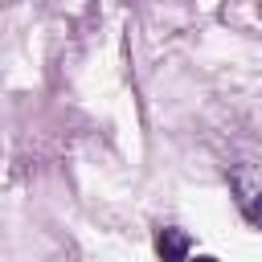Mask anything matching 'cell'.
<instances>
[{
	"mask_svg": "<svg viewBox=\"0 0 262 262\" xmlns=\"http://www.w3.org/2000/svg\"><path fill=\"white\" fill-rule=\"evenodd\" d=\"M229 188H233V201L242 209V217L262 229V164H233L229 168Z\"/></svg>",
	"mask_w": 262,
	"mask_h": 262,
	"instance_id": "obj_1",
	"label": "cell"
},
{
	"mask_svg": "<svg viewBox=\"0 0 262 262\" xmlns=\"http://www.w3.org/2000/svg\"><path fill=\"white\" fill-rule=\"evenodd\" d=\"M188 246H192V237L184 229H176V225H164L156 233V254L164 262H188Z\"/></svg>",
	"mask_w": 262,
	"mask_h": 262,
	"instance_id": "obj_2",
	"label": "cell"
},
{
	"mask_svg": "<svg viewBox=\"0 0 262 262\" xmlns=\"http://www.w3.org/2000/svg\"><path fill=\"white\" fill-rule=\"evenodd\" d=\"M192 262H217V258H205V254H201V258H192Z\"/></svg>",
	"mask_w": 262,
	"mask_h": 262,
	"instance_id": "obj_3",
	"label": "cell"
}]
</instances>
